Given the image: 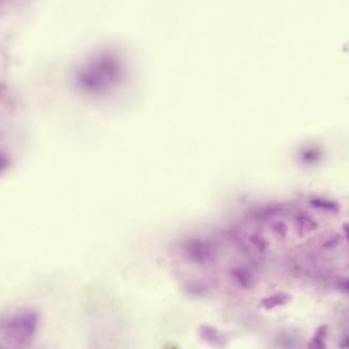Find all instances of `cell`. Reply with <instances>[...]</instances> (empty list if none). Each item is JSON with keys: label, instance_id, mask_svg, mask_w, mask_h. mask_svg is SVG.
Returning <instances> with one entry per match:
<instances>
[{"label": "cell", "instance_id": "cell-1", "mask_svg": "<svg viewBox=\"0 0 349 349\" xmlns=\"http://www.w3.org/2000/svg\"><path fill=\"white\" fill-rule=\"evenodd\" d=\"M38 325V314L33 311H27L14 317L7 323L6 332L15 341L27 342L37 332Z\"/></svg>", "mask_w": 349, "mask_h": 349}, {"label": "cell", "instance_id": "cell-2", "mask_svg": "<svg viewBox=\"0 0 349 349\" xmlns=\"http://www.w3.org/2000/svg\"><path fill=\"white\" fill-rule=\"evenodd\" d=\"M198 333L201 340L214 348H225V346L228 343L226 335L211 326L208 325L200 326V328L198 329Z\"/></svg>", "mask_w": 349, "mask_h": 349}, {"label": "cell", "instance_id": "cell-3", "mask_svg": "<svg viewBox=\"0 0 349 349\" xmlns=\"http://www.w3.org/2000/svg\"><path fill=\"white\" fill-rule=\"evenodd\" d=\"M291 295L289 293L286 292H279L276 294H273L270 296H267L265 298H263L261 302L263 308L270 311L273 308L279 307V306H283L285 304H287L290 300H291Z\"/></svg>", "mask_w": 349, "mask_h": 349}, {"label": "cell", "instance_id": "cell-4", "mask_svg": "<svg viewBox=\"0 0 349 349\" xmlns=\"http://www.w3.org/2000/svg\"><path fill=\"white\" fill-rule=\"evenodd\" d=\"M295 227L297 232H299L300 234H307L316 230L318 224L314 219H312L307 215L301 214L295 218Z\"/></svg>", "mask_w": 349, "mask_h": 349}, {"label": "cell", "instance_id": "cell-5", "mask_svg": "<svg viewBox=\"0 0 349 349\" xmlns=\"http://www.w3.org/2000/svg\"><path fill=\"white\" fill-rule=\"evenodd\" d=\"M311 204L318 209L328 211V212H337L340 209L339 204L331 199L328 198H322V197H317L311 200Z\"/></svg>", "mask_w": 349, "mask_h": 349}, {"label": "cell", "instance_id": "cell-6", "mask_svg": "<svg viewBox=\"0 0 349 349\" xmlns=\"http://www.w3.org/2000/svg\"><path fill=\"white\" fill-rule=\"evenodd\" d=\"M327 326H321L317 331L312 340L309 341L307 349H327L325 344V339L327 337Z\"/></svg>", "mask_w": 349, "mask_h": 349}, {"label": "cell", "instance_id": "cell-7", "mask_svg": "<svg viewBox=\"0 0 349 349\" xmlns=\"http://www.w3.org/2000/svg\"><path fill=\"white\" fill-rule=\"evenodd\" d=\"M318 158H319V152L317 151V149H308L307 151H305V160L312 162V161H317Z\"/></svg>", "mask_w": 349, "mask_h": 349}, {"label": "cell", "instance_id": "cell-8", "mask_svg": "<svg viewBox=\"0 0 349 349\" xmlns=\"http://www.w3.org/2000/svg\"><path fill=\"white\" fill-rule=\"evenodd\" d=\"M7 167H8L7 158L4 154L0 153V174H2L7 169Z\"/></svg>", "mask_w": 349, "mask_h": 349}, {"label": "cell", "instance_id": "cell-9", "mask_svg": "<svg viewBox=\"0 0 349 349\" xmlns=\"http://www.w3.org/2000/svg\"><path fill=\"white\" fill-rule=\"evenodd\" d=\"M339 288H340L342 291H345V292H348L349 293V279L341 281L340 284H339Z\"/></svg>", "mask_w": 349, "mask_h": 349}, {"label": "cell", "instance_id": "cell-10", "mask_svg": "<svg viewBox=\"0 0 349 349\" xmlns=\"http://www.w3.org/2000/svg\"><path fill=\"white\" fill-rule=\"evenodd\" d=\"M341 347L342 348H349V338H344L341 341Z\"/></svg>", "mask_w": 349, "mask_h": 349}, {"label": "cell", "instance_id": "cell-11", "mask_svg": "<svg viewBox=\"0 0 349 349\" xmlns=\"http://www.w3.org/2000/svg\"><path fill=\"white\" fill-rule=\"evenodd\" d=\"M344 230H345V233H346V235H347V237H348L349 239V225H346V226L344 227Z\"/></svg>", "mask_w": 349, "mask_h": 349}]
</instances>
